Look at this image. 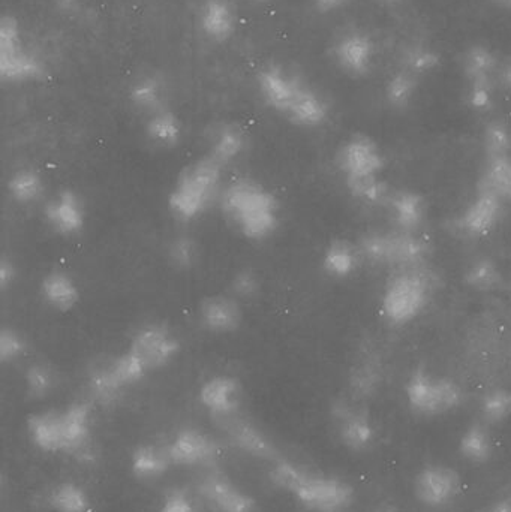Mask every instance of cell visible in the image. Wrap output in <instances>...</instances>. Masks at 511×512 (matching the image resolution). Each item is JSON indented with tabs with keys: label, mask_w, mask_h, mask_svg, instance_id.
Listing matches in <instances>:
<instances>
[{
	"label": "cell",
	"mask_w": 511,
	"mask_h": 512,
	"mask_svg": "<svg viewBox=\"0 0 511 512\" xmlns=\"http://www.w3.org/2000/svg\"><path fill=\"white\" fill-rule=\"evenodd\" d=\"M218 209L231 231L245 242L266 243L281 230V201L254 177L227 180Z\"/></svg>",
	"instance_id": "cell-1"
},
{
	"label": "cell",
	"mask_w": 511,
	"mask_h": 512,
	"mask_svg": "<svg viewBox=\"0 0 511 512\" xmlns=\"http://www.w3.org/2000/svg\"><path fill=\"white\" fill-rule=\"evenodd\" d=\"M257 90L269 110L300 129H318L330 119L329 101L299 72L270 63L257 74Z\"/></svg>",
	"instance_id": "cell-2"
},
{
	"label": "cell",
	"mask_w": 511,
	"mask_h": 512,
	"mask_svg": "<svg viewBox=\"0 0 511 512\" xmlns=\"http://www.w3.org/2000/svg\"><path fill=\"white\" fill-rule=\"evenodd\" d=\"M27 436L44 453L65 454L81 462L92 457V408L84 402L30 415Z\"/></svg>",
	"instance_id": "cell-3"
},
{
	"label": "cell",
	"mask_w": 511,
	"mask_h": 512,
	"mask_svg": "<svg viewBox=\"0 0 511 512\" xmlns=\"http://www.w3.org/2000/svg\"><path fill=\"white\" fill-rule=\"evenodd\" d=\"M225 170L209 156L186 165L171 185L167 195V209L179 224L200 221L218 207L224 191Z\"/></svg>",
	"instance_id": "cell-4"
},
{
	"label": "cell",
	"mask_w": 511,
	"mask_h": 512,
	"mask_svg": "<svg viewBox=\"0 0 511 512\" xmlns=\"http://www.w3.org/2000/svg\"><path fill=\"white\" fill-rule=\"evenodd\" d=\"M269 480L276 489L287 492L309 511L344 512L354 502V489L347 481L309 471L291 460H275Z\"/></svg>",
	"instance_id": "cell-5"
},
{
	"label": "cell",
	"mask_w": 511,
	"mask_h": 512,
	"mask_svg": "<svg viewBox=\"0 0 511 512\" xmlns=\"http://www.w3.org/2000/svg\"><path fill=\"white\" fill-rule=\"evenodd\" d=\"M47 75V63L27 42L14 15L0 18V78L8 84L39 83Z\"/></svg>",
	"instance_id": "cell-6"
},
{
	"label": "cell",
	"mask_w": 511,
	"mask_h": 512,
	"mask_svg": "<svg viewBox=\"0 0 511 512\" xmlns=\"http://www.w3.org/2000/svg\"><path fill=\"white\" fill-rule=\"evenodd\" d=\"M149 375L143 364L128 349L123 348L119 354L93 364L87 373V393L93 402L110 405L126 391L141 384Z\"/></svg>",
	"instance_id": "cell-7"
},
{
	"label": "cell",
	"mask_w": 511,
	"mask_h": 512,
	"mask_svg": "<svg viewBox=\"0 0 511 512\" xmlns=\"http://www.w3.org/2000/svg\"><path fill=\"white\" fill-rule=\"evenodd\" d=\"M408 405L422 417H440L462 405L464 391L452 379L437 378L426 370H416L408 379Z\"/></svg>",
	"instance_id": "cell-8"
},
{
	"label": "cell",
	"mask_w": 511,
	"mask_h": 512,
	"mask_svg": "<svg viewBox=\"0 0 511 512\" xmlns=\"http://www.w3.org/2000/svg\"><path fill=\"white\" fill-rule=\"evenodd\" d=\"M500 66V57L486 44H473L462 54L467 102L477 113H488L494 107L495 83Z\"/></svg>",
	"instance_id": "cell-9"
},
{
	"label": "cell",
	"mask_w": 511,
	"mask_h": 512,
	"mask_svg": "<svg viewBox=\"0 0 511 512\" xmlns=\"http://www.w3.org/2000/svg\"><path fill=\"white\" fill-rule=\"evenodd\" d=\"M125 348L152 375L159 370L167 369L176 361L182 343L170 325L152 321L135 328Z\"/></svg>",
	"instance_id": "cell-10"
},
{
	"label": "cell",
	"mask_w": 511,
	"mask_h": 512,
	"mask_svg": "<svg viewBox=\"0 0 511 512\" xmlns=\"http://www.w3.org/2000/svg\"><path fill=\"white\" fill-rule=\"evenodd\" d=\"M431 294V280L420 271H405L387 286L383 313L395 325L407 324L425 309Z\"/></svg>",
	"instance_id": "cell-11"
},
{
	"label": "cell",
	"mask_w": 511,
	"mask_h": 512,
	"mask_svg": "<svg viewBox=\"0 0 511 512\" xmlns=\"http://www.w3.org/2000/svg\"><path fill=\"white\" fill-rule=\"evenodd\" d=\"M360 255L375 264L416 265L428 254V246L414 233L366 234L359 245Z\"/></svg>",
	"instance_id": "cell-12"
},
{
	"label": "cell",
	"mask_w": 511,
	"mask_h": 512,
	"mask_svg": "<svg viewBox=\"0 0 511 512\" xmlns=\"http://www.w3.org/2000/svg\"><path fill=\"white\" fill-rule=\"evenodd\" d=\"M89 210L83 195L75 189L65 188L48 195L42 204V221L59 239L71 240L86 230Z\"/></svg>",
	"instance_id": "cell-13"
},
{
	"label": "cell",
	"mask_w": 511,
	"mask_h": 512,
	"mask_svg": "<svg viewBox=\"0 0 511 512\" xmlns=\"http://www.w3.org/2000/svg\"><path fill=\"white\" fill-rule=\"evenodd\" d=\"M330 417L335 424L336 435L347 450L353 453H366L377 441V429L374 421L365 409L357 405L356 400H335L330 406Z\"/></svg>",
	"instance_id": "cell-14"
},
{
	"label": "cell",
	"mask_w": 511,
	"mask_h": 512,
	"mask_svg": "<svg viewBox=\"0 0 511 512\" xmlns=\"http://www.w3.org/2000/svg\"><path fill=\"white\" fill-rule=\"evenodd\" d=\"M330 56L339 71L359 80L374 71L377 45L365 30H345L333 41Z\"/></svg>",
	"instance_id": "cell-15"
},
{
	"label": "cell",
	"mask_w": 511,
	"mask_h": 512,
	"mask_svg": "<svg viewBox=\"0 0 511 512\" xmlns=\"http://www.w3.org/2000/svg\"><path fill=\"white\" fill-rule=\"evenodd\" d=\"M201 408L221 424L242 414L243 387L236 376L216 373L209 376L198 390Z\"/></svg>",
	"instance_id": "cell-16"
},
{
	"label": "cell",
	"mask_w": 511,
	"mask_h": 512,
	"mask_svg": "<svg viewBox=\"0 0 511 512\" xmlns=\"http://www.w3.org/2000/svg\"><path fill=\"white\" fill-rule=\"evenodd\" d=\"M197 319L206 333L212 336H231L242 328L245 304L230 292L207 295L198 304Z\"/></svg>",
	"instance_id": "cell-17"
},
{
	"label": "cell",
	"mask_w": 511,
	"mask_h": 512,
	"mask_svg": "<svg viewBox=\"0 0 511 512\" xmlns=\"http://www.w3.org/2000/svg\"><path fill=\"white\" fill-rule=\"evenodd\" d=\"M165 447L173 466L180 468H210L221 453L212 436L194 427L179 430Z\"/></svg>",
	"instance_id": "cell-18"
},
{
	"label": "cell",
	"mask_w": 511,
	"mask_h": 512,
	"mask_svg": "<svg viewBox=\"0 0 511 512\" xmlns=\"http://www.w3.org/2000/svg\"><path fill=\"white\" fill-rule=\"evenodd\" d=\"M198 495L213 512L257 511L255 499L222 472L204 475L198 484Z\"/></svg>",
	"instance_id": "cell-19"
},
{
	"label": "cell",
	"mask_w": 511,
	"mask_h": 512,
	"mask_svg": "<svg viewBox=\"0 0 511 512\" xmlns=\"http://www.w3.org/2000/svg\"><path fill=\"white\" fill-rule=\"evenodd\" d=\"M251 147L249 132L240 123L225 122L216 123L207 131L206 153L216 164L224 170L239 164Z\"/></svg>",
	"instance_id": "cell-20"
},
{
	"label": "cell",
	"mask_w": 511,
	"mask_h": 512,
	"mask_svg": "<svg viewBox=\"0 0 511 512\" xmlns=\"http://www.w3.org/2000/svg\"><path fill=\"white\" fill-rule=\"evenodd\" d=\"M414 493L426 507H447L461 493V475L450 466H426L414 481Z\"/></svg>",
	"instance_id": "cell-21"
},
{
	"label": "cell",
	"mask_w": 511,
	"mask_h": 512,
	"mask_svg": "<svg viewBox=\"0 0 511 512\" xmlns=\"http://www.w3.org/2000/svg\"><path fill=\"white\" fill-rule=\"evenodd\" d=\"M336 164L345 180L359 179L377 176L383 168V158L377 144L368 135H353L339 149Z\"/></svg>",
	"instance_id": "cell-22"
},
{
	"label": "cell",
	"mask_w": 511,
	"mask_h": 512,
	"mask_svg": "<svg viewBox=\"0 0 511 512\" xmlns=\"http://www.w3.org/2000/svg\"><path fill=\"white\" fill-rule=\"evenodd\" d=\"M219 427L224 430L228 441L242 453L266 462H275L279 459L278 448L270 441L269 436L254 423L243 418L242 414L224 421Z\"/></svg>",
	"instance_id": "cell-23"
},
{
	"label": "cell",
	"mask_w": 511,
	"mask_h": 512,
	"mask_svg": "<svg viewBox=\"0 0 511 512\" xmlns=\"http://www.w3.org/2000/svg\"><path fill=\"white\" fill-rule=\"evenodd\" d=\"M42 303L57 313H68L78 306L81 289L75 277L63 268H51L39 280Z\"/></svg>",
	"instance_id": "cell-24"
},
{
	"label": "cell",
	"mask_w": 511,
	"mask_h": 512,
	"mask_svg": "<svg viewBox=\"0 0 511 512\" xmlns=\"http://www.w3.org/2000/svg\"><path fill=\"white\" fill-rule=\"evenodd\" d=\"M197 21L201 33L209 41L224 44L236 33L239 15L231 0H203Z\"/></svg>",
	"instance_id": "cell-25"
},
{
	"label": "cell",
	"mask_w": 511,
	"mask_h": 512,
	"mask_svg": "<svg viewBox=\"0 0 511 512\" xmlns=\"http://www.w3.org/2000/svg\"><path fill=\"white\" fill-rule=\"evenodd\" d=\"M128 101L144 119L170 107L167 81L156 72L138 75L129 86Z\"/></svg>",
	"instance_id": "cell-26"
},
{
	"label": "cell",
	"mask_w": 511,
	"mask_h": 512,
	"mask_svg": "<svg viewBox=\"0 0 511 512\" xmlns=\"http://www.w3.org/2000/svg\"><path fill=\"white\" fill-rule=\"evenodd\" d=\"M9 200L20 207H35L48 198L47 180L36 168L21 167L6 182Z\"/></svg>",
	"instance_id": "cell-27"
},
{
	"label": "cell",
	"mask_w": 511,
	"mask_h": 512,
	"mask_svg": "<svg viewBox=\"0 0 511 512\" xmlns=\"http://www.w3.org/2000/svg\"><path fill=\"white\" fill-rule=\"evenodd\" d=\"M501 203L494 195L479 191L476 200L467 207L461 216V230L468 236H486L494 230L500 219Z\"/></svg>",
	"instance_id": "cell-28"
},
{
	"label": "cell",
	"mask_w": 511,
	"mask_h": 512,
	"mask_svg": "<svg viewBox=\"0 0 511 512\" xmlns=\"http://www.w3.org/2000/svg\"><path fill=\"white\" fill-rule=\"evenodd\" d=\"M144 135L150 146L155 149H176L183 140L182 119L173 108H164L144 119Z\"/></svg>",
	"instance_id": "cell-29"
},
{
	"label": "cell",
	"mask_w": 511,
	"mask_h": 512,
	"mask_svg": "<svg viewBox=\"0 0 511 512\" xmlns=\"http://www.w3.org/2000/svg\"><path fill=\"white\" fill-rule=\"evenodd\" d=\"M129 466L137 480L150 483L161 480L173 463L165 445L144 444L132 451Z\"/></svg>",
	"instance_id": "cell-30"
},
{
	"label": "cell",
	"mask_w": 511,
	"mask_h": 512,
	"mask_svg": "<svg viewBox=\"0 0 511 512\" xmlns=\"http://www.w3.org/2000/svg\"><path fill=\"white\" fill-rule=\"evenodd\" d=\"M60 375L48 361L36 360L23 370V390L32 400H45L59 388Z\"/></svg>",
	"instance_id": "cell-31"
},
{
	"label": "cell",
	"mask_w": 511,
	"mask_h": 512,
	"mask_svg": "<svg viewBox=\"0 0 511 512\" xmlns=\"http://www.w3.org/2000/svg\"><path fill=\"white\" fill-rule=\"evenodd\" d=\"M360 258L359 246L347 240H335L324 249L321 267L333 279H347L356 271Z\"/></svg>",
	"instance_id": "cell-32"
},
{
	"label": "cell",
	"mask_w": 511,
	"mask_h": 512,
	"mask_svg": "<svg viewBox=\"0 0 511 512\" xmlns=\"http://www.w3.org/2000/svg\"><path fill=\"white\" fill-rule=\"evenodd\" d=\"M165 256L174 270L188 273L200 264L203 248L194 234L189 231H179L168 239L165 245Z\"/></svg>",
	"instance_id": "cell-33"
},
{
	"label": "cell",
	"mask_w": 511,
	"mask_h": 512,
	"mask_svg": "<svg viewBox=\"0 0 511 512\" xmlns=\"http://www.w3.org/2000/svg\"><path fill=\"white\" fill-rule=\"evenodd\" d=\"M399 230L405 233H416L423 224L426 215L425 201L420 195L410 191L392 192L389 203Z\"/></svg>",
	"instance_id": "cell-34"
},
{
	"label": "cell",
	"mask_w": 511,
	"mask_h": 512,
	"mask_svg": "<svg viewBox=\"0 0 511 512\" xmlns=\"http://www.w3.org/2000/svg\"><path fill=\"white\" fill-rule=\"evenodd\" d=\"M48 508L53 512H92L89 493L74 481H62L47 493Z\"/></svg>",
	"instance_id": "cell-35"
},
{
	"label": "cell",
	"mask_w": 511,
	"mask_h": 512,
	"mask_svg": "<svg viewBox=\"0 0 511 512\" xmlns=\"http://www.w3.org/2000/svg\"><path fill=\"white\" fill-rule=\"evenodd\" d=\"M459 453L473 465H485L494 454V441L488 427L482 423L471 424L459 441Z\"/></svg>",
	"instance_id": "cell-36"
},
{
	"label": "cell",
	"mask_w": 511,
	"mask_h": 512,
	"mask_svg": "<svg viewBox=\"0 0 511 512\" xmlns=\"http://www.w3.org/2000/svg\"><path fill=\"white\" fill-rule=\"evenodd\" d=\"M479 191L488 192L498 200H511V158H488L485 174L480 182Z\"/></svg>",
	"instance_id": "cell-37"
},
{
	"label": "cell",
	"mask_w": 511,
	"mask_h": 512,
	"mask_svg": "<svg viewBox=\"0 0 511 512\" xmlns=\"http://www.w3.org/2000/svg\"><path fill=\"white\" fill-rule=\"evenodd\" d=\"M419 89V77L407 69L401 68L390 75L384 87L387 104L395 110H405L413 104Z\"/></svg>",
	"instance_id": "cell-38"
},
{
	"label": "cell",
	"mask_w": 511,
	"mask_h": 512,
	"mask_svg": "<svg viewBox=\"0 0 511 512\" xmlns=\"http://www.w3.org/2000/svg\"><path fill=\"white\" fill-rule=\"evenodd\" d=\"M348 191L357 200L368 206H387L392 192L377 176L345 180Z\"/></svg>",
	"instance_id": "cell-39"
},
{
	"label": "cell",
	"mask_w": 511,
	"mask_h": 512,
	"mask_svg": "<svg viewBox=\"0 0 511 512\" xmlns=\"http://www.w3.org/2000/svg\"><path fill=\"white\" fill-rule=\"evenodd\" d=\"M401 65L402 68L420 77L440 68L441 56L435 48L425 44H413L402 51Z\"/></svg>",
	"instance_id": "cell-40"
},
{
	"label": "cell",
	"mask_w": 511,
	"mask_h": 512,
	"mask_svg": "<svg viewBox=\"0 0 511 512\" xmlns=\"http://www.w3.org/2000/svg\"><path fill=\"white\" fill-rule=\"evenodd\" d=\"M263 291V277L251 267L239 268L234 271L228 285V292L243 304L257 300Z\"/></svg>",
	"instance_id": "cell-41"
},
{
	"label": "cell",
	"mask_w": 511,
	"mask_h": 512,
	"mask_svg": "<svg viewBox=\"0 0 511 512\" xmlns=\"http://www.w3.org/2000/svg\"><path fill=\"white\" fill-rule=\"evenodd\" d=\"M29 354V340L18 328L3 327L0 331V361L5 366H14L26 360Z\"/></svg>",
	"instance_id": "cell-42"
},
{
	"label": "cell",
	"mask_w": 511,
	"mask_h": 512,
	"mask_svg": "<svg viewBox=\"0 0 511 512\" xmlns=\"http://www.w3.org/2000/svg\"><path fill=\"white\" fill-rule=\"evenodd\" d=\"M380 385V372L371 360H363L350 375V391L354 400L368 399Z\"/></svg>",
	"instance_id": "cell-43"
},
{
	"label": "cell",
	"mask_w": 511,
	"mask_h": 512,
	"mask_svg": "<svg viewBox=\"0 0 511 512\" xmlns=\"http://www.w3.org/2000/svg\"><path fill=\"white\" fill-rule=\"evenodd\" d=\"M501 274L494 261L488 258L477 259L465 273V282L480 292H489L497 288Z\"/></svg>",
	"instance_id": "cell-44"
},
{
	"label": "cell",
	"mask_w": 511,
	"mask_h": 512,
	"mask_svg": "<svg viewBox=\"0 0 511 512\" xmlns=\"http://www.w3.org/2000/svg\"><path fill=\"white\" fill-rule=\"evenodd\" d=\"M482 415L486 423L501 424L511 417V391L495 388L482 400Z\"/></svg>",
	"instance_id": "cell-45"
},
{
	"label": "cell",
	"mask_w": 511,
	"mask_h": 512,
	"mask_svg": "<svg viewBox=\"0 0 511 512\" xmlns=\"http://www.w3.org/2000/svg\"><path fill=\"white\" fill-rule=\"evenodd\" d=\"M483 146L488 158L509 156L511 152V129L506 123L494 120L483 132Z\"/></svg>",
	"instance_id": "cell-46"
},
{
	"label": "cell",
	"mask_w": 511,
	"mask_h": 512,
	"mask_svg": "<svg viewBox=\"0 0 511 512\" xmlns=\"http://www.w3.org/2000/svg\"><path fill=\"white\" fill-rule=\"evenodd\" d=\"M158 512H198L191 493L183 489H171L159 505Z\"/></svg>",
	"instance_id": "cell-47"
},
{
	"label": "cell",
	"mask_w": 511,
	"mask_h": 512,
	"mask_svg": "<svg viewBox=\"0 0 511 512\" xmlns=\"http://www.w3.org/2000/svg\"><path fill=\"white\" fill-rule=\"evenodd\" d=\"M17 277L18 268L14 259L3 256L2 261H0V286H2L3 291H8L11 286H14Z\"/></svg>",
	"instance_id": "cell-48"
},
{
	"label": "cell",
	"mask_w": 511,
	"mask_h": 512,
	"mask_svg": "<svg viewBox=\"0 0 511 512\" xmlns=\"http://www.w3.org/2000/svg\"><path fill=\"white\" fill-rule=\"evenodd\" d=\"M350 0H312L315 8L321 12H332L347 5Z\"/></svg>",
	"instance_id": "cell-49"
},
{
	"label": "cell",
	"mask_w": 511,
	"mask_h": 512,
	"mask_svg": "<svg viewBox=\"0 0 511 512\" xmlns=\"http://www.w3.org/2000/svg\"><path fill=\"white\" fill-rule=\"evenodd\" d=\"M498 81L511 92V59H507L504 63L501 62Z\"/></svg>",
	"instance_id": "cell-50"
},
{
	"label": "cell",
	"mask_w": 511,
	"mask_h": 512,
	"mask_svg": "<svg viewBox=\"0 0 511 512\" xmlns=\"http://www.w3.org/2000/svg\"><path fill=\"white\" fill-rule=\"evenodd\" d=\"M56 3L57 8L63 9V11H74L78 8L81 0H53Z\"/></svg>",
	"instance_id": "cell-51"
},
{
	"label": "cell",
	"mask_w": 511,
	"mask_h": 512,
	"mask_svg": "<svg viewBox=\"0 0 511 512\" xmlns=\"http://www.w3.org/2000/svg\"><path fill=\"white\" fill-rule=\"evenodd\" d=\"M489 512H511V498L500 499L492 505Z\"/></svg>",
	"instance_id": "cell-52"
},
{
	"label": "cell",
	"mask_w": 511,
	"mask_h": 512,
	"mask_svg": "<svg viewBox=\"0 0 511 512\" xmlns=\"http://www.w3.org/2000/svg\"><path fill=\"white\" fill-rule=\"evenodd\" d=\"M375 3L380 5L381 8L396 9L399 8V6L404 5L405 0H375Z\"/></svg>",
	"instance_id": "cell-53"
},
{
	"label": "cell",
	"mask_w": 511,
	"mask_h": 512,
	"mask_svg": "<svg viewBox=\"0 0 511 512\" xmlns=\"http://www.w3.org/2000/svg\"><path fill=\"white\" fill-rule=\"evenodd\" d=\"M488 2L494 3L497 6H503V8H511V0H488Z\"/></svg>",
	"instance_id": "cell-54"
},
{
	"label": "cell",
	"mask_w": 511,
	"mask_h": 512,
	"mask_svg": "<svg viewBox=\"0 0 511 512\" xmlns=\"http://www.w3.org/2000/svg\"><path fill=\"white\" fill-rule=\"evenodd\" d=\"M377 512H393V511H377Z\"/></svg>",
	"instance_id": "cell-55"
}]
</instances>
